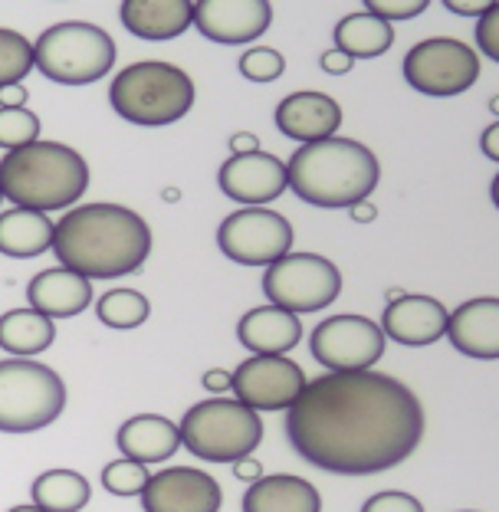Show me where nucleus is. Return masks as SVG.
Returning <instances> with one entry per match:
<instances>
[{
    "instance_id": "nucleus-1",
    "label": "nucleus",
    "mask_w": 499,
    "mask_h": 512,
    "mask_svg": "<svg viewBox=\"0 0 499 512\" xmlns=\"http://www.w3.org/2000/svg\"><path fill=\"white\" fill-rule=\"evenodd\" d=\"M424 404L381 371H329L306 381L286 411V437L312 467L371 476L401 467L424 440Z\"/></svg>"
},
{
    "instance_id": "nucleus-2",
    "label": "nucleus",
    "mask_w": 499,
    "mask_h": 512,
    "mask_svg": "<svg viewBox=\"0 0 499 512\" xmlns=\"http://www.w3.org/2000/svg\"><path fill=\"white\" fill-rule=\"evenodd\" d=\"M53 253L63 270L92 279H115L142 270L152 253V227L122 204L73 207L53 234Z\"/></svg>"
},
{
    "instance_id": "nucleus-3",
    "label": "nucleus",
    "mask_w": 499,
    "mask_h": 512,
    "mask_svg": "<svg viewBox=\"0 0 499 512\" xmlns=\"http://www.w3.org/2000/svg\"><path fill=\"white\" fill-rule=\"evenodd\" d=\"M286 181L299 201L339 211L368 201L381 181V165L375 151L355 138H322L293 151L286 161Z\"/></svg>"
},
{
    "instance_id": "nucleus-4",
    "label": "nucleus",
    "mask_w": 499,
    "mask_h": 512,
    "mask_svg": "<svg viewBox=\"0 0 499 512\" xmlns=\"http://www.w3.org/2000/svg\"><path fill=\"white\" fill-rule=\"evenodd\" d=\"M89 191V165L76 148L33 142L0 158V197L23 211H63Z\"/></svg>"
},
{
    "instance_id": "nucleus-5",
    "label": "nucleus",
    "mask_w": 499,
    "mask_h": 512,
    "mask_svg": "<svg viewBox=\"0 0 499 512\" xmlns=\"http://www.w3.org/2000/svg\"><path fill=\"white\" fill-rule=\"evenodd\" d=\"M194 99V79L181 66L161 60H142L125 66L109 86L112 109L125 122L145 128H161L184 119L194 109Z\"/></svg>"
},
{
    "instance_id": "nucleus-6",
    "label": "nucleus",
    "mask_w": 499,
    "mask_h": 512,
    "mask_svg": "<svg viewBox=\"0 0 499 512\" xmlns=\"http://www.w3.org/2000/svg\"><path fill=\"white\" fill-rule=\"evenodd\" d=\"M115 40L96 23L63 20L40 33L33 46V66L60 86H92L115 66Z\"/></svg>"
},
{
    "instance_id": "nucleus-7",
    "label": "nucleus",
    "mask_w": 499,
    "mask_h": 512,
    "mask_svg": "<svg viewBox=\"0 0 499 512\" xmlns=\"http://www.w3.org/2000/svg\"><path fill=\"white\" fill-rule=\"evenodd\" d=\"M181 444L204 463H237L250 457L263 440V421L257 411L237 398H211L188 407L178 424Z\"/></svg>"
},
{
    "instance_id": "nucleus-8",
    "label": "nucleus",
    "mask_w": 499,
    "mask_h": 512,
    "mask_svg": "<svg viewBox=\"0 0 499 512\" xmlns=\"http://www.w3.org/2000/svg\"><path fill=\"white\" fill-rule=\"evenodd\" d=\"M66 411V384L33 358L0 362V434H33Z\"/></svg>"
},
{
    "instance_id": "nucleus-9",
    "label": "nucleus",
    "mask_w": 499,
    "mask_h": 512,
    "mask_svg": "<svg viewBox=\"0 0 499 512\" xmlns=\"http://www.w3.org/2000/svg\"><path fill=\"white\" fill-rule=\"evenodd\" d=\"M263 293L270 306H280L293 316L319 312L332 306L342 293L339 266L319 253H286L283 260L266 266Z\"/></svg>"
},
{
    "instance_id": "nucleus-10",
    "label": "nucleus",
    "mask_w": 499,
    "mask_h": 512,
    "mask_svg": "<svg viewBox=\"0 0 499 512\" xmlns=\"http://www.w3.org/2000/svg\"><path fill=\"white\" fill-rule=\"evenodd\" d=\"M404 79L424 96H460L480 79V53L454 37L421 40L404 56Z\"/></svg>"
},
{
    "instance_id": "nucleus-11",
    "label": "nucleus",
    "mask_w": 499,
    "mask_h": 512,
    "mask_svg": "<svg viewBox=\"0 0 499 512\" xmlns=\"http://www.w3.org/2000/svg\"><path fill=\"white\" fill-rule=\"evenodd\" d=\"M217 247L240 266H273L293 253V224L266 207H243L220 220Z\"/></svg>"
},
{
    "instance_id": "nucleus-12",
    "label": "nucleus",
    "mask_w": 499,
    "mask_h": 512,
    "mask_svg": "<svg viewBox=\"0 0 499 512\" xmlns=\"http://www.w3.org/2000/svg\"><path fill=\"white\" fill-rule=\"evenodd\" d=\"M385 332L365 316H329L309 339L312 358L326 371H371L385 355Z\"/></svg>"
},
{
    "instance_id": "nucleus-13",
    "label": "nucleus",
    "mask_w": 499,
    "mask_h": 512,
    "mask_svg": "<svg viewBox=\"0 0 499 512\" xmlns=\"http://www.w3.org/2000/svg\"><path fill=\"white\" fill-rule=\"evenodd\" d=\"M234 394L250 411H289L306 388V371L286 355H253L234 371Z\"/></svg>"
},
{
    "instance_id": "nucleus-14",
    "label": "nucleus",
    "mask_w": 499,
    "mask_h": 512,
    "mask_svg": "<svg viewBox=\"0 0 499 512\" xmlns=\"http://www.w3.org/2000/svg\"><path fill=\"white\" fill-rule=\"evenodd\" d=\"M224 493L211 473L194 467H168L148 476L142 490L145 512H220Z\"/></svg>"
},
{
    "instance_id": "nucleus-15",
    "label": "nucleus",
    "mask_w": 499,
    "mask_h": 512,
    "mask_svg": "<svg viewBox=\"0 0 499 512\" xmlns=\"http://www.w3.org/2000/svg\"><path fill=\"white\" fill-rule=\"evenodd\" d=\"M217 184L230 201L263 207L276 201L286 188V165L270 151H253V155H230L217 171Z\"/></svg>"
},
{
    "instance_id": "nucleus-16",
    "label": "nucleus",
    "mask_w": 499,
    "mask_h": 512,
    "mask_svg": "<svg viewBox=\"0 0 499 512\" xmlns=\"http://www.w3.org/2000/svg\"><path fill=\"white\" fill-rule=\"evenodd\" d=\"M273 23V4L266 0H197L194 27L207 40L240 46L263 37Z\"/></svg>"
},
{
    "instance_id": "nucleus-17",
    "label": "nucleus",
    "mask_w": 499,
    "mask_h": 512,
    "mask_svg": "<svg viewBox=\"0 0 499 512\" xmlns=\"http://www.w3.org/2000/svg\"><path fill=\"white\" fill-rule=\"evenodd\" d=\"M450 312L444 309V302L434 296L408 293L398 302H388L385 316H381V332L385 339L408 345V348H424L434 345L437 339L447 335Z\"/></svg>"
},
{
    "instance_id": "nucleus-18",
    "label": "nucleus",
    "mask_w": 499,
    "mask_h": 512,
    "mask_svg": "<svg viewBox=\"0 0 499 512\" xmlns=\"http://www.w3.org/2000/svg\"><path fill=\"white\" fill-rule=\"evenodd\" d=\"M447 339L460 355L496 362L499 358V299L477 296L450 312Z\"/></svg>"
},
{
    "instance_id": "nucleus-19",
    "label": "nucleus",
    "mask_w": 499,
    "mask_h": 512,
    "mask_svg": "<svg viewBox=\"0 0 499 512\" xmlns=\"http://www.w3.org/2000/svg\"><path fill=\"white\" fill-rule=\"evenodd\" d=\"M342 125V106L326 92H293L276 106V128L293 142H322L335 138Z\"/></svg>"
},
{
    "instance_id": "nucleus-20",
    "label": "nucleus",
    "mask_w": 499,
    "mask_h": 512,
    "mask_svg": "<svg viewBox=\"0 0 499 512\" xmlns=\"http://www.w3.org/2000/svg\"><path fill=\"white\" fill-rule=\"evenodd\" d=\"M92 283L86 276H79L73 270H63V266H53V270H43L30 279L27 286V299L30 309H37L46 319H73L79 312L89 309L92 302Z\"/></svg>"
},
{
    "instance_id": "nucleus-21",
    "label": "nucleus",
    "mask_w": 499,
    "mask_h": 512,
    "mask_svg": "<svg viewBox=\"0 0 499 512\" xmlns=\"http://www.w3.org/2000/svg\"><path fill=\"white\" fill-rule=\"evenodd\" d=\"M115 444H119V453L125 460H135V463H142V467H148V463H165L168 457H174L181 447V434H178V424L168 421V417L135 414L119 427Z\"/></svg>"
},
{
    "instance_id": "nucleus-22",
    "label": "nucleus",
    "mask_w": 499,
    "mask_h": 512,
    "mask_svg": "<svg viewBox=\"0 0 499 512\" xmlns=\"http://www.w3.org/2000/svg\"><path fill=\"white\" fill-rule=\"evenodd\" d=\"M237 339L253 355H286L303 339V322L280 306H257L237 322Z\"/></svg>"
},
{
    "instance_id": "nucleus-23",
    "label": "nucleus",
    "mask_w": 499,
    "mask_h": 512,
    "mask_svg": "<svg viewBox=\"0 0 499 512\" xmlns=\"http://www.w3.org/2000/svg\"><path fill=\"white\" fill-rule=\"evenodd\" d=\"M125 30L138 40H174L194 23L188 0H125L119 7Z\"/></svg>"
},
{
    "instance_id": "nucleus-24",
    "label": "nucleus",
    "mask_w": 499,
    "mask_h": 512,
    "mask_svg": "<svg viewBox=\"0 0 499 512\" xmlns=\"http://www.w3.org/2000/svg\"><path fill=\"white\" fill-rule=\"evenodd\" d=\"M243 512H322V496L303 476H260L243 493Z\"/></svg>"
},
{
    "instance_id": "nucleus-25",
    "label": "nucleus",
    "mask_w": 499,
    "mask_h": 512,
    "mask_svg": "<svg viewBox=\"0 0 499 512\" xmlns=\"http://www.w3.org/2000/svg\"><path fill=\"white\" fill-rule=\"evenodd\" d=\"M56 224L46 214L10 207L0 214V253L14 256V260H33L46 250H53Z\"/></svg>"
},
{
    "instance_id": "nucleus-26",
    "label": "nucleus",
    "mask_w": 499,
    "mask_h": 512,
    "mask_svg": "<svg viewBox=\"0 0 499 512\" xmlns=\"http://www.w3.org/2000/svg\"><path fill=\"white\" fill-rule=\"evenodd\" d=\"M394 46V27L385 20L371 17L368 10H355L339 20L335 27V50H342L352 60H378Z\"/></svg>"
},
{
    "instance_id": "nucleus-27",
    "label": "nucleus",
    "mask_w": 499,
    "mask_h": 512,
    "mask_svg": "<svg viewBox=\"0 0 499 512\" xmlns=\"http://www.w3.org/2000/svg\"><path fill=\"white\" fill-rule=\"evenodd\" d=\"M56 342V322L37 309H10L0 316V348L17 358H33Z\"/></svg>"
},
{
    "instance_id": "nucleus-28",
    "label": "nucleus",
    "mask_w": 499,
    "mask_h": 512,
    "mask_svg": "<svg viewBox=\"0 0 499 512\" xmlns=\"http://www.w3.org/2000/svg\"><path fill=\"white\" fill-rule=\"evenodd\" d=\"M30 493L43 512H79L92 499L89 480L76 470H46L33 480Z\"/></svg>"
},
{
    "instance_id": "nucleus-29",
    "label": "nucleus",
    "mask_w": 499,
    "mask_h": 512,
    "mask_svg": "<svg viewBox=\"0 0 499 512\" xmlns=\"http://www.w3.org/2000/svg\"><path fill=\"white\" fill-rule=\"evenodd\" d=\"M148 312H152V302L138 289H109L96 302V316L109 329H138L148 319Z\"/></svg>"
},
{
    "instance_id": "nucleus-30",
    "label": "nucleus",
    "mask_w": 499,
    "mask_h": 512,
    "mask_svg": "<svg viewBox=\"0 0 499 512\" xmlns=\"http://www.w3.org/2000/svg\"><path fill=\"white\" fill-rule=\"evenodd\" d=\"M33 69V43L17 30L0 27V89L20 86V79Z\"/></svg>"
},
{
    "instance_id": "nucleus-31",
    "label": "nucleus",
    "mask_w": 499,
    "mask_h": 512,
    "mask_svg": "<svg viewBox=\"0 0 499 512\" xmlns=\"http://www.w3.org/2000/svg\"><path fill=\"white\" fill-rule=\"evenodd\" d=\"M40 142V115L30 109H0V148L17 151Z\"/></svg>"
},
{
    "instance_id": "nucleus-32",
    "label": "nucleus",
    "mask_w": 499,
    "mask_h": 512,
    "mask_svg": "<svg viewBox=\"0 0 499 512\" xmlns=\"http://www.w3.org/2000/svg\"><path fill=\"white\" fill-rule=\"evenodd\" d=\"M148 476H152V473H148V467L122 457V460H112L109 467L102 470V486H106L112 496L129 499V496H142Z\"/></svg>"
},
{
    "instance_id": "nucleus-33",
    "label": "nucleus",
    "mask_w": 499,
    "mask_h": 512,
    "mask_svg": "<svg viewBox=\"0 0 499 512\" xmlns=\"http://www.w3.org/2000/svg\"><path fill=\"white\" fill-rule=\"evenodd\" d=\"M286 73V60L273 46H253L240 56V76L250 83H273Z\"/></svg>"
},
{
    "instance_id": "nucleus-34",
    "label": "nucleus",
    "mask_w": 499,
    "mask_h": 512,
    "mask_svg": "<svg viewBox=\"0 0 499 512\" xmlns=\"http://www.w3.org/2000/svg\"><path fill=\"white\" fill-rule=\"evenodd\" d=\"M431 7L427 0H365V10L371 17L394 23V20H411V17H421L424 10Z\"/></svg>"
},
{
    "instance_id": "nucleus-35",
    "label": "nucleus",
    "mask_w": 499,
    "mask_h": 512,
    "mask_svg": "<svg viewBox=\"0 0 499 512\" xmlns=\"http://www.w3.org/2000/svg\"><path fill=\"white\" fill-rule=\"evenodd\" d=\"M362 512H424L421 499L411 496V493H401V490H385V493H375L365 499Z\"/></svg>"
},
{
    "instance_id": "nucleus-36",
    "label": "nucleus",
    "mask_w": 499,
    "mask_h": 512,
    "mask_svg": "<svg viewBox=\"0 0 499 512\" xmlns=\"http://www.w3.org/2000/svg\"><path fill=\"white\" fill-rule=\"evenodd\" d=\"M477 46L483 56H490L493 63H499V4L493 0V7L477 20Z\"/></svg>"
},
{
    "instance_id": "nucleus-37",
    "label": "nucleus",
    "mask_w": 499,
    "mask_h": 512,
    "mask_svg": "<svg viewBox=\"0 0 499 512\" xmlns=\"http://www.w3.org/2000/svg\"><path fill=\"white\" fill-rule=\"evenodd\" d=\"M319 66L326 69L329 76H345V73H352L355 60H352V56H345L342 50H326L319 56Z\"/></svg>"
},
{
    "instance_id": "nucleus-38",
    "label": "nucleus",
    "mask_w": 499,
    "mask_h": 512,
    "mask_svg": "<svg viewBox=\"0 0 499 512\" xmlns=\"http://www.w3.org/2000/svg\"><path fill=\"white\" fill-rule=\"evenodd\" d=\"M444 7L457 17H483L493 7V0H444Z\"/></svg>"
},
{
    "instance_id": "nucleus-39",
    "label": "nucleus",
    "mask_w": 499,
    "mask_h": 512,
    "mask_svg": "<svg viewBox=\"0 0 499 512\" xmlns=\"http://www.w3.org/2000/svg\"><path fill=\"white\" fill-rule=\"evenodd\" d=\"M201 384H204V391H211V394H217V398H224V391L234 388V378H230V371H224V368H211Z\"/></svg>"
},
{
    "instance_id": "nucleus-40",
    "label": "nucleus",
    "mask_w": 499,
    "mask_h": 512,
    "mask_svg": "<svg viewBox=\"0 0 499 512\" xmlns=\"http://www.w3.org/2000/svg\"><path fill=\"white\" fill-rule=\"evenodd\" d=\"M234 467V476L243 483H257L260 476H263V467H260V460H253V457H243L237 463H230Z\"/></svg>"
},
{
    "instance_id": "nucleus-41",
    "label": "nucleus",
    "mask_w": 499,
    "mask_h": 512,
    "mask_svg": "<svg viewBox=\"0 0 499 512\" xmlns=\"http://www.w3.org/2000/svg\"><path fill=\"white\" fill-rule=\"evenodd\" d=\"M480 148H483V155H486V158L496 161V165H499V122H493V125H486V128H483Z\"/></svg>"
},
{
    "instance_id": "nucleus-42",
    "label": "nucleus",
    "mask_w": 499,
    "mask_h": 512,
    "mask_svg": "<svg viewBox=\"0 0 499 512\" xmlns=\"http://www.w3.org/2000/svg\"><path fill=\"white\" fill-rule=\"evenodd\" d=\"M27 96H30V92L23 86L0 89V109H27Z\"/></svg>"
},
{
    "instance_id": "nucleus-43",
    "label": "nucleus",
    "mask_w": 499,
    "mask_h": 512,
    "mask_svg": "<svg viewBox=\"0 0 499 512\" xmlns=\"http://www.w3.org/2000/svg\"><path fill=\"white\" fill-rule=\"evenodd\" d=\"M253 151H260V138L253 132H237L230 138V155H253Z\"/></svg>"
},
{
    "instance_id": "nucleus-44",
    "label": "nucleus",
    "mask_w": 499,
    "mask_h": 512,
    "mask_svg": "<svg viewBox=\"0 0 499 512\" xmlns=\"http://www.w3.org/2000/svg\"><path fill=\"white\" fill-rule=\"evenodd\" d=\"M348 214H352L355 224H371V220L378 217V207L371 204V201H358V204L348 207Z\"/></svg>"
},
{
    "instance_id": "nucleus-45",
    "label": "nucleus",
    "mask_w": 499,
    "mask_h": 512,
    "mask_svg": "<svg viewBox=\"0 0 499 512\" xmlns=\"http://www.w3.org/2000/svg\"><path fill=\"white\" fill-rule=\"evenodd\" d=\"M490 197H493V204H496V211H499V174H496L493 184H490Z\"/></svg>"
},
{
    "instance_id": "nucleus-46",
    "label": "nucleus",
    "mask_w": 499,
    "mask_h": 512,
    "mask_svg": "<svg viewBox=\"0 0 499 512\" xmlns=\"http://www.w3.org/2000/svg\"><path fill=\"white\" fill-rule=\"evenodd\" d=\"M7 512H43V509H40V506H33V503H30V506H10Z\"/></svg>"
},
{
    "instance_id": "nucleus-47",
    "label": "nucleus",
    "mask_w": 499,
    "mask_h": 512,
    "mask_svg": "<svg viewBox=\"0 0 499 512\" xmlns=\"http://www.w3.org/2000/svg\"><path fill=\"white\" fill-rule=\"evenodd\" d=\"M161 197H165V201H178V188H168V191H161Z\"/></svg>"
},
{
    "instance_id": "nucleus-48",
    "label": "nucleus",
    "mask_w": 499,
    "mask_h": 512,
    "mask_svg": "<svg viewBox=\"0 0 499 512\" xmlns=\"http://www.w3.org/2000/svg\"><path fill=\"white\" fill-rule=\"evenodd\" d=\"M401 296H408V293H404V289H388V302H398Z\"/></svg>"
},
{
    "instance_id": "nucleus-49",
    "label": "nucleus",
    "mask_w": 499,
    "mask_h": 512,
    "mask_svg": "<svg viewBox=\"0 0 499 512\" xmlns=\"http://www.w3.org/2000/svg\"><path fill=\"white\" fill-rule=\"evenodd\" d=\"M490 112L496 115V122H499V96H493V99H490Z\"/></svg>"
},
{
    "instance_id": "nucleus-50",
    "label": "nucleus",
    "mask_w": 499,
    "mask_h": 512,
    "mask_svg": "<svg viewBox=\"0 0 499 512\" xmlns=\"http://www.w3.org/2000/svg\"><path fill=\"white\" fill-rule=\"evenodd\" d=\"M463 512H473V509H463Z\"/></svg>"
},
{
    "instance_id": "nucleus-51",
    "label": "nucleus",
    "mask_w": 499,
    "mask_h": 512,
    "mask_svg": "<svg viewBox=\"0 0 499 512\" xmlns=\"http://www.w3.org/2000/svg\"><path fill=\"white\" fill-rule=\"evenodd\" d=\"M0 201H4V197H0Z\"/></svg>"
}]
</instances>
